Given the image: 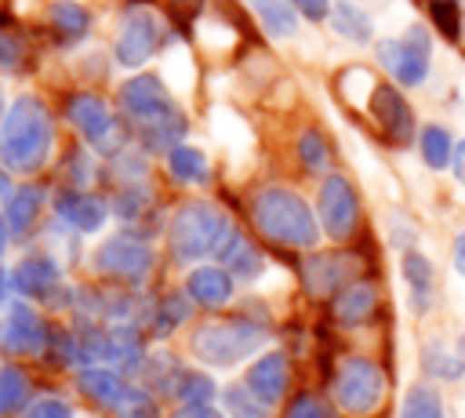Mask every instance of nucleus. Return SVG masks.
Segmentation results:
<instances>
[{
	"mask_svg": "<svg viewBox=\"0 0 465 418\" xmlns=\"http://www.w3.org/2000/svg\"><path fill=\"white\" fill-rule=\"evenodd\" d=\"M65 116L73 120V127L98 149H113L120 145V134H116V116L109 113V105L94 95H73L65 102Z\"/></svg>",
	"mask_w": 465,
	"mask_h": 418,
	"instance_id": "obj_10",
	"label": "nucleus"
},
{
	"mask_svg": "<svg viewBox=\"0 0 465 418\" xmlns=\"http://www.w3.org/2000/svg\"><path fill=\"white\" fill-rule=\"evenodd\" d=\"M0 124H4V91H0Z\"/></svg>",
	"mask_w": 465,
	"mask_h": 418,
	"instance_id": "obj_45",
	"label": "nucleus"
},
{
	"mask_svg": "<svg viewBox=\"0 0 465 418\" xmlns=\"http://www.w3.org/2000/svg\"><path fill=\"white\" fill-rule=\"evenodd\" d=\"M374 309H378V291H374V284H367V280H352V284L341 287L338 298H334V316H338L341 323H349V327L371 320Z\"/></svg>",
	"mask_w": 465,
	"mask_h": 418,
	"instance_id": "obj_18",
	"label": "nucleus"
},
{
	"mask_svg": "<svg viewBox=\"0 0 465 418\" xmlns=\"http://www.w3.org/2000/svg\"><path fill=\"white\" fill-rule=\"evenodd\" d=\"M371 113H374L378 127H381L392 142H411V134H414V116H411V105L403 102L400 91H392V87H385V84L371 87Z\"/></svg>",
	"mask_w": 465,
	"mask_h": 418,
	"instance_id": "obj_14",
	"label": "nucleus"
},
{
	"mask_svg": "<svg viewBox=\"0 0 465 418\" xmlns=\"http://www.w3.org/2000/svg\"><path fill=\"white\" fill-rule=\"evenodd\" d=\"M403 280L411 287L414 313H425L432 305V265H429V258L418 254V251H407L403 254Z\"/></svg>",
	"mask_w": 465,
	"mask_h": 418,
	"instance_id": "obj_20",
	"label": "nucleus"
},
{
	"mask_svg": "<svg viewBox=\"0 0 465 418\" xmlns=\"http://www.w3.org/2000/svg\"><path fill=\"white\" fill-rule=\"evenodd\" d=\"M251 218H254V229L280 247H312L320 240V225H316L309 204L298 193L280 189V185L262 189L254 196Z\"/></svg>",
	"mask_w": 465,
	"mask_h": 418,
	"instance_id": "obj_2",
	"label": "nucleus"
},
{
	"mask_svg": "<svg viewBox=\"0 0 465 418\" xmlns=\"http://www.w3.org/2000/svg\"><path fill=\"white\" fill-rule=\"evenodd\" d=\"M461 356H465V338H461Z\"/></svg>",
	"mask_w": 465,
	"mask_h": 418,
	"instance_id": "obj_46",
	"label": "nucleus"
},
{
	"mask_svg": "<svg viewBox=\"0 0 465 418\" xmlns=\"http://www.w3.org/2000/svg\"><path fill=\"white\" fill-rule=\"evenodd\" d=\"M331 29H334L338 36L352 40V44H367V40L374 36V22H371V15H367L363 7H356V4H349V0L331 7Z\"/></svg>",
	"mask_w": 465,
	"mask_h": 418,
	"instance_id": "obj_22",
	"label": "nucleus"
},
{
	"mask_svg": "<svg viewBox=\"0 0 465 418\" xmlns=\"http://www.w3.org/2000/svg\"><path fill=\"white\" fill-rule=\"evenodd\" d=\"M94 269L102 276H113V280H124V284H138L145 280V273L153 269V251L149 244L142 240H131V236H113L98 247L94 254Z\"/></svg>",
	"mask_w": 465,
	"mask_h": 418,
	"instance_id": "obj_8",
	"label": "nucleus"
},
{
	"mask_svg": "<svg viewBox=\"0 0 465 418\" xmlns=\"http://www.w3.org/2000/svg\"><path fill=\"white\" fill-rule=\"evenodd\" d=\"M174 4H193V0H174Z\"/></svg>",
	"mask_w": 465,
	"mask_h": 418,
	"instance_id": "obj_47",
	"label": "nucleus"
},
{
	"mask_svg": "<svg viewBox=\"0 0 465 418\" xmlns=\"http://www.w3.org/2000/svg\"><path fill=\"white\" fill-rule=\"evenodd\" d=\"M287 382H291V371H287V356L283 353H265L251 374H247V385L265 400V403H276L283 393H287Z\"/></svg>",
	"mask_w": 465,
	"mask_h": 418,
	"instance_id": "obj_16",
	"label": "nucleus"
},
{
	"mask_svg": "<svg viewBox=\"0 0 465 418\" xmlns=\"http://www.w3.org/2000/svg\"><path fill=\"white\" fill-rule=\"evenodd\" d=\"M247 4H251L254 15L262 18L265 33H272V36H280V40L298 33V15L291 11L287 0H247Z\"/></svg>",
	"mask_w": 465,
	"mask_h": 418,
	"instance_id": "obj_25",
	"label": "nucleus"
},
{
	"mask_svg": "<svg viewBox=\"0 0 465 418\" xmlns=\"http://www.w3.org/2000/svg\"><path fill=\"white\" fill-rule=\"evenodd\" d=\"M4 345H7L11 353H22V356L44 353V345H47V327H44V320L36 316V309H29V305H22V302H15V305L7 309V316H4Z\"/></svg>",
	"mask_w": 465,
	"mask_h": 418,
	"instance_id": "obj_13",
	"label": "nucleus"
},
{
	"mask_svg": "<svg viewBox=\"0 0 465 418\" xmlns=\"http://www.w3.org/2000/svg\"><path fill=\"white\" fill-rule=\"evenodd\" d=\"M421 156H425V164L429 167H447L450 164V134L443 131V127H436V124H429L425 131H421Z\"/></svg>",
	"mask_w": 465,
	"mask_h": 418,
	"instance_id": "obj_31",
	"label": "nucleus"
},
{
	"mask_svg": "<svg viewBox=\"0 0 465 418\" xmlns=\"http://www.w3.org/2000/svg\"><path fill=\"white\" fill-rule=\"evenodd\" d=\"M87 25H91L87 7H80V4H73V0L51 4V29L62 36V44H76V40L87 33Z\"/></svg>",
	"mask_w": 465,
	"mask_h": 418,
	"instance_id": "obj_24",
	"label": "nucleus"
},
{
	"mask_svg": "<svg viewBox=\"0 0 465 418\" xmlns=\"http://www.w3.org/2000/svg\"><path fill=\"white\" fill-rule=\"evenodd\" d=\"M7 193H11V182H7V174H4V171H0V200H4V196H7Z\"/></svg>",
	"mask_w": 465,
	"mask_h": 418,
	"instance_id": "obj_43",
	"label": "nucleus"
},
{
	"mask_svg": "<svg viewBox=\"0 0 465 418\" xmlns=\"http://www.w3.org/2000/svg\"><path fill=\"white\" fill-rule=\"evenodd\" d=\"M156 47H160V22H156V15L145 11V7L127 11V18H124V25L116 33V47H113L116 62L127 65V69L145 65L156 55Z\"/></svg>",
	"mask_w": 465,
	"mask_h": 418,
	"instance_id": "obj_9",
	"label": "nucleus"
},
{
	"mask_svg": "<svg viewBox=\"0 0 465 418\" xmlns=\"http://www.w3.org/2000/svg\"><path fill=\"white\" fill-rule=\"evenodd\" d=\"M29 400V382L18 367H0V414L22 411Z\"/></svg>",
	"mask_w": 465,
	"mask_h": 418,
	"instance_id": "obj_28",
	"label": "nucleus"
},
{
	"mask_svg": "<svg viewBox=\"0 0 465 418\" xmlns=\"http://www.w3.org/2000/svg\"><path fill=\"white\" fill-rule=\"evenodd\" d=\"M120 105H124V113H127V116H134L138 124L160 120L163 113H171V109H174V102H171L167 87H163L156 76H149V73L131 76V80L120 87Z\"/></svg>",
	"mask_w": 465,
	"mask_h": 418,
	"instance_id": "obj_12",
	"label": "nucleus"
},
{
	"mask_svg": "<svg viewBox=\"0 0 465 418\" xmlns=\"http://www.w3.org/2000/svg\"><path fill=\"white\" fill-rule=\"evenodd\" d=\"M334 396L349 414H371L385 396L381 367L374 360H363V356L345 360L338 367V378H334Z\"/></svg>",
	"mask_w": 465,
	"mask_h": 418,
	"instance_id": "obj_5",
	"label": "nucleus"
},
{
	"mask_svg": "<svg viewBox=\"0 0 465 418\" xmlns=\"http://www.w3.org/2000/svg\"><path fill=\"white\" fill-rule=\"evenodd\" d=\"M54 211L76 233H98L105 225V204L98 196H91V193H80V189L58 193L54 196Z\"/></svg>",
	"mask_w": 465,
	"mask_h": 418,
	"instance_id": "obj_15",
	"label": "nucleus"
},
{
	"mask_svg": "<svg viewBox=\"0 0 465 418\" xmlns=\"http://www.w3.org/2000/svg\"><path fill=\"white\" fill-rule=\"evenodd\" d=\"M454 174H458V182H465V142H458V149H454Z\"/></svg>",
	"mask_w": 465,
	"mask_h": 418,
	"instance_id": "obj_41",
	"label": "nucleus"
},
{
	"mask_svg": "<svg viewBox=\"0 0 465 418\" xmlns=\"http://www.w3.org/2000/svg\"><path fill=\"white\" fill-rule=\"evenodd\" d=\"M316 211H320V225H323L327 236H334V240H349V236L356 233V222H360V200H356V189H352L341 174H331V178L320 185Z\"/></svg>",
	"mask_w": 465,
	"mask_h": 418,
	"instance_id": "obj_7",
	"label": "nucleus"
},
{
	"mask_svg": "<svg viewBox=\"0 0 465 418\" xmlns=\"http://www.w3.org/2000/svg\"><path fill=\"white\" fill-rule=\"evenodd\" d=\"M11 280H15V287L22 294H36V298L40 294H51L58 287V262L47 258V254H29V258H22L15 265Z\"/></svg>",
	"mask_w": 465,
	"mask_h": 418,
	"instance_id": "obj_17",
	"label": "nucleus"
},
{
	"mask_svg": "<svg viewBox=\"0 0 465 418\" xmlns=\"http://www.w3.org/2000/svg\"><path fill=\"white\" fill-rule=\"evenodd\" d=\"M222 262H225V269L232 273V280H254L258 273H262V254L254 251V244H247L236 229H232V236H229V244L222 247V254H218Z\"/></svg>",
	"mask_w": 465,
	"mask_h": 418,
	"instance_id": "obj_21",
	"label": "nucleus"
},
{
	"mask_svg": "<svg viewBox=\"0 0 465 418\" xmlns=\"http://www.w3.org/2000/svg\"><path fill=\"white\" fill-rule=\"evenodd\" d=\"M7 233H11V222H7V214H0V251L7 244Z\"/></svg>",
	"mask_w": 465,
	"mask_h": 418,
	"instance_id": "obj_42",
	"label": "nucleus"
},
{
	"mask_svg": "<svg viewBox=\"0 0 465 418\" xmlns=\"http://www.w3.org/2000/svg\"><path fill=\"white\" fill-rule=\"evenodd\" d=\"M294 11H302L305 18H327L331 15V4L327 0H287Z\"/></svg>",
	"mask_w": 465,
	"mask_h": 418,
	"instance_id": "obj_38",
	"label": "nucleus"
},
{
	"mask_svg": "<svg viewBox=\"0 0 465 418\" xmlns=\"http://www.w3.org/2000/svg\"><path fill=\"white\" fill-rule=\"evenodd\" d=\"M25 418H73V411H69L65 400H58V396H44V400H36V403L29 407Z\"/></svg>",
	"mask_w": 465,
	"mask_h": 418,
	"instance_id": "obj_35",
	"label": "nucleus"
},
{
	"mask_svg": "<svg viewBox=\"0 0 465 418\" xmlns=\"http://www.w3.org/2000/svg\"><path fill=\"white\" fill-rule=\"evenodd\" d=\"M4 294H7V273H4V265H0V302H4Z\"/></svg>",
	"mask_w": 465,
	"mask_h": 418,
	"instance_id": "obj_44",
	"label": "nucleus"
},
{
	"mask_svg": "<svg viewBox=\"0 0 465 418\" xmlns=\"http://www.w3.org/2000/svg\"><path fill=\"white\" fill-rule=\"evenodd\" d=\"M40 204H44V189L40 185H25L18 193L7 196V222H11V233H25L36 214H40Z\"/></svg>",
	"mask_w": 465,
	"mask_h": 418,
	"instance_id": "obj_26",
	"label": "nucleus"
},
{
	"mask_svg": "<svg viewBox=\"0 0 465 418\" xmlns=\"http://www.w3.org/2000/svg\"><path fill=\"white\" fill-rule=\"evenodd\" d=\"M298 156H302V164L309 167V171H327L331 167V145H327V138L320 134V131H305L302 138H298Z\"/></svg>",
	"mask_w": 465,
	"mask_h": 418,
	"instance_id": "obj_32",
	"label": "nucleus"
},
{
	"mask_svg": "<svg viewBox=\"0 0 465 418\" xmlns=\"http://www.w3.org/2000/svg\"><path fill=\"white\" fill-rule=\"evenodd\" d=\"M22 62V44L0 29V69H15Z\"/></svg>",
	"mask_w": 465,
	"mask_h": 418,
	"instance_id": "obj_37",
	"label": "nucleus"
},
{
	"mask_svg": "<svg viewBox=\"0 0 465 418\" xmlns=\"http://www.w3.org/2000/svg\"><path fill=\"white\" fill-rule=\"evenodd\" d=\"M378 62L403 84L418 87L429 76V33L421 25H411L407 36L400 40H381L378 44Z\"/></svg>",
	"mask_w": 465,
	"mask_h": 418,
	"instance_id": "obj_6",
	"label": "nucleus"
},
{
	"mask_svg": "<svg viewBox=\"0 0 465 418\" xmlns=\"http://www.w3.org/2000/svg\"><path fill=\"white\" fill-rule=\"evenodd\" d=\"M229 236H232L229 218L207 200H189L171 218V251L182 262H193L203 254H222Z\"/></svg>",
	"mask_w": 465,
	"mask_h": 418,
	"instance_id": "obj_3",
	"label": "nucleus"
},
{
	"mask_svg": "<svg viewBox=\"0 0 465 418\" xmlns=\"http://www.w3.org/2000/svg\"><path fill=\"white\" fill-rule=\"evenodd\" d=\"M174 418H222V414H218L211 403H185Z\"/></svg>",
	"mask_w": 465,
	"mask_h": 418,
	"instance_id": "obj_39",
	"label": "nucleus"
},
{
	"mask_svg": "<svg viewBox=\"0 0 465 418\" xmlns=\"http://www.w3.org/2000/svg\"><path fill=\"white\" fill-rule=\"evenodd\" d=\"M425 367L436 374V378H461V360H450V356H443L440 353V345H432L429 353H425Z\"/></svg>",
	"mask_w": 465,
	"mask_h": 418,
	"instance_id": "obj_34",
	"label": "nucleus"
},
{
	"mask_svg": "<svg viewBox=\"0 0 465 418\" xmlns=\"http://www.w3.org/2000/svg\"><path fill=\"white\" fill-rule=\"evenodd\" d=\"M145 204H149V193L142 185H124L116 193V200H113V211H116V218L131 222V218H138L145 211Z\"/></svg>",
	"mask_w": 465,
	"mask_h": 418,
	"instance_id": "obj_33",
	"label": "nucleus"
},
{
	"mask_svg": "<svg viewBox=\"0 0 465 418\" xmlns=\"http://www.w3.org/2000/svg\"><path fill=\"white\" fill-rule=\"evenodd\" d=\"M360 273V258L349 251H331V254H309L302 262V280L309 294H334L349 287Z\"/></svg>",
	"mask_w": 465,
	"mask_h": 418,
	"instance_id": "obj_11",
	"label": "nucleus"
},
{
	"mask_svg": "<svg viewBox=\"0 0 465 418\" xmlns=\"http://www.w3.org/2000/svg\"><path fill=\"white\" fill-rule=\"evenodd\" d=\"M283 418H331V411H327L316 396H298Z\"/></svg>",
	"mask_w": 465,
	"mask_h": 418,
	"instance_id": "obj_36",
	"label": "nucleus"
},
{
	"mask_svg": "<svg viewBox=\"0 0 465 418\" xmlns=\"http://www.w3.org/2000/svg\"><path fill=\"white\" fill-rule=\"evenodd\" d=\"M171 396H178L182 403H207L214 393V382L203 371H174L171 378Z\"/></svg>",
	"mask_w": 465,
	"mask_h": 418,
	"instance_id": "obj_27",
	"label": "nucleus"
},
{
	"mask_svg": "<svg viewBox=\"0 0 465 418\" xmlns=\"http://www.w3.org/2000/svg\"><path fill=\"white\" fill-rule=\"evenodd\" d=\"M454 269L465 276V229H461L458 240H454Z\"/></svg>",
	"mask_w": 465,
	"mask_h": 418,
	"instance_id": "obj_40",
	"label": "nucleus"
},
{
	"mask_svg": "<svg viewBox=\"0 0 465 418\" xmlns=\"http://www.w3.org/2000/svg\"><path fill=\"white\" fill-rule=\"evenodd\" d=\"M54 145V124L40 98H18L0 124V164L11 171H40Z\"/></svg>",
	"mask_w": 465,
	"mask_h": 418,
	"instance_id": "obj_1",
	"label": "nucleus"
},
{
	"mask_svg": "<svg viewBox=\"0 0 465 418\" xmlns=\"http://www.w3.org/2000/svg\"><path fill=\"white\" fill-rule=\"evenodd\" d=\"M189 294L200 302V305H225L232 298V273L229 269H218V265H200L189 273Z\"/></svg>",
	"mask_w": 465,
	"mask_h": 418,
	"instance_id": "obj_19",
	"label": "nucleus"
},
{
	"mask_svg": "<svg viewBox=\"0 0 465 418\" xmlns=\"http://www.w3.org/2000/svg\"><path fill=\"white\" fill-rule=\"evenodd\" d=\"M262 342H265V331L258 323L222 320V323H207L196 331L193 353L211 367H232V363H243L251 353H258Z\"/></svg>",
	"mask_w": 465,
	"mask_h": 418,
	"instance_id": "obj_4",
	"label": "nucleus"
},
{
	"mask_svg": "<svg viewBox=\"0 0 465 418\" xmlns=\"http://www.w3.org/2000/svg\"><path fill=\"white\" fill-rule=\"evenodd\" d=\"M225 411H229V418H265L269 403L251 385H232V389H225Z\"/></svg>",
	"mask_w": 465,
	"mask_h": 418,
	"instance_id": "obj_29",
	"label": "nucleus"
},
{
	"mask_svg": "<svg viewBox=\"0 0 465 418\" xmlns=\"http://www.w3.org/2000/svg\"><path fill=\"white\" fill-rule=\"evenodd\" d=\"M167 171H171V178L182 182V185H200V182H207V174H211L207 156H203L200 149H193V145H174V149H167Z\"/></svg>",
	"mask_w": 465,
	"mask_h": 418,
	"instance_id": "obj_23",
	"label": "nucleus"
},
{
	"mask_svg": "<svg viewBox=\"0 0 465 418\" xmlns=\"http://www.w3.org/2000/svg\"><path fill=\"white\" fill-rule=\"evenodd\" d=\"M400 418H443V403H440L436 389H429V385H414V389L407 393V400H403Z\"/></svg>",
	"mask_w": 465,
	"mask_h": 418,
	"instance_id": "obj_30",
	"label": "nucleus"
},
{
	"mask_svg": "<svg viewBox=\"0 0 465 418\" xmlns=\"http://www.w3.org/2000/svg\"><path fill=\"white\" fill-rule=\"evenodd\" d=\"M0 338H4V327H0Z\"/></svg>",
	"mask_w": 465,
	"mask_h": 418,
	"instance_id": "obj_48",
	"label": "nucleus"
}]
</instances>
